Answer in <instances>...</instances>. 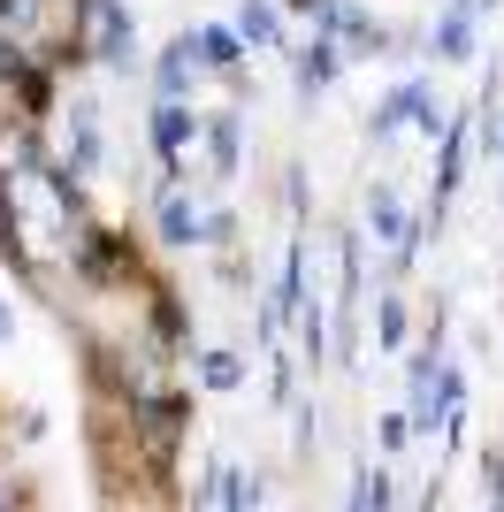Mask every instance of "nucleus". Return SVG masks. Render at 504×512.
<instances>
[{
	"label": "nucleus",
	"mask_w": 504,
	"mask_h": 512,
	"mask_svg": "<svg viewBox=\"0 0 504 512\" xmlns=\"http://www.w3.org/2000/svg\"><path fill=\"white\" fill-rule=\"evenodd\" d=\"M153 138H161V153H168V161H176V153L191 146V115H184V107H176V100H168V107H161V123H153Z\"/></svg>",
	"instance_id": "nucleus-1"
},
{
	"label": "nucleus",
	"mask_w": 504,
	"mask_h": 512,
	"mask_svg": "<svg viewBox=\"0 0 504 512\" xmlns=\"http://www.w3.org/2000/svg\"><path fill=\"white\" fill-rule=\"evenodd\" d=\"M237 31L268 46V39H275V8H268V0H245V16H237Z\"/></svg>",
	"instance_id": "nucleus-2"
},
{
	"label": "nucleus",
	"mask_w": 504,
	"mask_h": 512,
	"mask_svg": "<svg viewBox=\"0 0 504 512\" xmlns=\"http://www.w3.org/2000/svg\"><path fill=\"white\" fill-rule=\"evenodd\" d=\"M329 77H336V54L314 46V54H306V85H329Z\"/></svg>",
	"instance_id": "nucleus-3"
}]
</instances>
